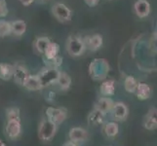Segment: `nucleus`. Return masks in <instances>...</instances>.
I'll list each match as a JSON object with an SVG mask.
<instances>
[{
	"instance_id": "nucleus-1",
	"label": "nucleus",
	"mask_w": 157,
	"mask_h": 146,
	"mask_svg": "<svg viewBox=\"0 0 157 146\" xmlns=\"http://www.w3.org/2000/svg\"><path fill=\"white\" fill-rule=\"evenodd\" d=\"M109 69V63L105 58H95L89 64V75L95 81H101L107 77Z\"/></svg>"
},
{
	"instance_id": "nucleus-2",
	"label": "nucleus",
	"mask_w": 157,
	"mask_h": 146,
	"mask_svg": "<svg viewBox=\"0 0 157 146\" xmlns=\"http://www.w3.org/2000/svg\"><path fill=\"white\" fill-rule=\"evenodd\" d=\"M67 52L71 57H80L86 50L84 39L79 35H70L67 41Z\"/></svg>"
},
{
	"instance_id": "nucleus-3",
	"label": "nucleus",
	"mask_w": 157,
	"mask_h": 146,
	"mask_svg": "<svg viewBox=\"0 0 157 146\" xmlns=\"http://www.w3.org/2000/svg\"><path fill=\"white\" fill-rule=\"evenodd\" d=\"M58 126L48 119H42L38 126V137L42 141H50L56 136Z\"/></svg>"
},
{
	"instance_id": "nucleus-4",
	"label": "nucleus",
	"mask_w": 157,
	"mask_h": 146,
	"mask_svg": "<svg viewBox=\"0 0 157 146\" xmlns=\"http://www.w3.org/2000/svg\"><path fill=\"white\" fill-rule=\"evenodd\" d=\"M59 70L57 68H52V67H47L45 66L41 71L37 74L38 76L41 85L43 88L49 87V86L55 85L57 82V79L59 76Z\"/></svg>"
},
{
	"instance_id": "nucleus-5",
	"label": "nucleus",
	"mask_w": 157,
	"mask_h": 146,
	"mask_svg": "<svg viewBox=\"0 0 157 146\" xmlns=\"http://www.w3.org/2000/svg\"><path fill=\"white\" fill-rule=\"evenodd\" d=\"M52 13L59 23H68L71 21L72 12L66 4L63 3H56L52 7Z\"/></svg>"
},
{
	"instance_id": "nucleus-6",
	"label": "nucleus",
	"mask_w": 157,
	"mask_h": 146,
	"mask_svg": "<svg viewBox=\"0 0 157 146\" xmlns=\"http://www.w3.org/2000/svg\"><path fill=\"white\" fill-rule=\"evenodd\" d=\"M46 116L48 120L59 126L67 118V110L64 107H48L46 110Z\"/></svg>"
},
{
	"instance_id": "nucleus-7",
	"label": "nucleus",
	"mask_w": 157,
	"mask_h": 146,
	"mask_svg": "<svg viewBox=\"0 0 157 146\" xmlns=\"http://www.w3.org/2000/svg\"><path fill=\"white\" fill-rule=\"evenodd\" d=\"M111 118L116 122H122L124 120H126L128 115H129V109L128 106L123 103V102H114L111 110H110Z\"/></svg>"
},
{
	"instance_id": "nucleus-8",
	"label": "nucleus",
	"mask_w": 157,
	"mask_h": 146,
	"mask_svg": "<svg viewBox=\"0 0 157 146\" xmlns=\"http://www.w3.org/2000/svg\"><path fill=\"white\" fill-rule=\"evenodd\" d=\"M6 136L11 140L18 139L21 134V120H10L7 121L6 129Z\"/></svg>"
},
{
	"instance_id": "nucleus-9",
	"label": "nucleus",
	"mask_w": 157,
	"mask_h": 146,
	"mask_svg": "<svg viewBox=\"0 0 157 146\" xmlns=\"http://www.w3.org/2000/svg\"><path fill=\"white\" fill-rule=\"evenodd\" d=\"M14 74H13V79L16 84L19 86H24L25 81L28 80L30 73L29 72L28 68H26L23 64H16L14 66Z\"/></svg>"
},
{
	"instance_id": "nucleus-10",
	"label": "nucleus",
	"mask_w": 157,
	"mask_h": 146,
	"mask_svg": "<svg viewBox=\"0 0 157 146\" xmlns=\"http://www.w3.org/2000/svg\"><path fill=\"white\" fill-rule=\"evenodd\" d=\"M150 11V3L147 0H137L134 4V12L140 19H144L148 17Z\"/></svg>"
},
{
	"instance_id": "nucleus-11",
	"label": "nucleus",
	"mask_w": 157,
	"mask_h": 146,
	"mask_svg": "<svg viewBox=\"0 0 157 146\" xmlns=\"http://www.w3.org/2000/svg\"><path fill=\"white\" fill-rule=\"evenodd\" d=\"M83 39H84L86 50H89L91 52L98 51L102 45V36L98 33L86 36Z\"/></svg>"
},
{
	"instance_id": "nucleus-12",
	"label": "nucleus",
	"mask_w": 157,
	"mask_h": 146,
	"mask_svg": "<svg viewBox=\"0 0 157 146\" xmlns=\"http://www.w3.org/2000/svg\"><path fill=\"white\" fill-rule=\"evenodd\" d=\"M88 132L85 129L80 127L72 128L69 132V139L74 143H81L88 139Z\"/></svg>"
},
{
	"instance_id": "nucleus-13",
	"label": "nucleus",
	"mask_w": 157,
	"mask_h": 146,
	"mask_svg": "<svg viewBox=\"0 0 157 146\" xmlns=\"http://www.w3.org/2000/svg\"><path fill=\"white\" fill-rule=\"evenodd\" d=\"M157 110L156 108H151L144 119V127L148 131H154L157 128Z\"/></svg>"
},
{
	"instance_id": "nucleus-14",
	"label": "nucleus",
	"mask_w": 157,
	"mask_h": 146,
	"mask_svg": "<svg viewBox=\"0 0 157 146\" xmlns=\"http://www.w3.org/2000/svg\"><path fill=\"white\" fill-rule=\"evenodd\" d=\"M113 104H114V101H113L109 96H102V97H101V99H99L98 101L96 102L95 108L101 111L102 113H105V114L106 115L107 113L110 112Z\"/></svg>"
},
{
	"instance_id": "nucleus-15",
	"label": "nucleus",
	"mask_w": 157,
	"mask_h": 146,
	"mask_svg": "<svg viewBox=\"0 0 157 146\" xmlns=\"http://www.w3.org/2000/svg\"><path fill=\"white\" fill-rule=\"evenodd\" d=\"M135 93H136L137 97L140 100H147L151 96L152 90H151L150 86L147 85V83L140 82V83H138V87H137Z\"/></svg>"
},
{
	"instance_id": "nucleus-16",
	"label": "nucleus",
	"mask_w": 157,
	"mask_h": 146,
	"mask_svg": "<svg viewBox=\"0 0 157 146\" xmlns=\"http://www.w3.org/2000/svg\"><path fill=\"white\" fill-rule=\"evenodd\" d=\"M56 85H58L59 89L63 92H67L71 86V78L64 71H59V76L57 79Z\"/></svg>"
},
{
	"instance_id": "nucleus-17",
	"label": "nucleus",
	"mask_w": 157,
	"mask_h": 146,
	"mask_svg": "<svg viewBox=\"0 0 157 146\" xmlns=\"http://www.w3.org/2000/svg\"><path fill=\"white\" fill-rule=\"evenodd\" d=\"M11 31L16 37L23 36L26 31V24L23 20H16L11 21Z\"/></svg>"
},
{
	"instance_id": "nucleus-18",
	"label": "nucleus",
	"mask_w": 157,
	"mask_h": 146,
	"mask_svg": "<svg viewBox=\"0 0 157 146\" xmlns=\"http://www.w3.org/2000/svg\"><path fill=\"white\" fill-rule=\"evenodd\" d=\"M105 113H102L101 111L95 108L93 111H91V113L88 116V123L91 126L101 125L105 122Z\"/></svg>"
},
{
	"instance_id": "nucleus-19",
	"label": "nucleus",
	"mask_w": 157,
	"mask_h": 146,
	"mask_svg": "<svg viewBox=\"0 0 157 146\" xmlns=\"http://www.w3.org/2000/svg\"><path fill=\"white\" fill-rule=\"evenodd\" d=\"M24 87L26 88L29 91H32V92L40 91L43 89L38 76H37V75H31V74L29 76L28 80L25 81Z\"/></svg>"
},
{
	"instance_id": "nucleus-20",
	"label": "nucleus",
	"mask_w": 157,
	"mask_h": 146,
	"mask_svg": "<svg viewBox=\"0 0 157 146\" xmlns=\"http://www.w3.org/2000/svg\"><path fill=\"white\" fill-rule=\"evenodd\" d=\"M100 92L102 96H111L115 92V82L114 80H105L101 83Z\"/></svg>"
},
{
	"instance_id": "nucleus-21",
	"label": "nucleus",
	"mask_w": 157,
	"mask_h": 146,
	"mask_svg": "<svg viewBox=\"0 0 157 146\" xmlns=\"http://www.w3.org/2000/svg\"><path fill=\"white\" fill-rule=\"evenodd\" d=\"M15 66L10 63H0V79L9 81L13 78Z\"/></svg>"
},
{
	"instance_id": "nucleus-22",
	"label": "nucleus",
	"mask_w": 157,
	"mask_h": 146,
	"mask_svg": "<svg viewBox=\"0 0 157 146\" xmlns=\"http://www.w3.org/2000/svg\"><path fill=\"white\" fill-rule=\"evenodd\" d=\"M59 45L56 42H50V44L48 45L47 49L45 50L43 56H44V58L46 59H51L56 58L57 56H59Z\"/></svg>"
},
{
	"instance_id": "nucleus-23",
	"label": "nucleus",
	"mask_w": 157,
	"mask_h": 146,
	"mask_svg": "<svg viewBox=\"0 0 157 146\" xmlns=\"http://www.w3.org/2000/svg\"><path fill=\"white\" fill-rule=\"evenodd\" d=\"M50 38L49 37H46V36H41L36 38V40L34 41V49L36 50V52H38L39 54H44L45 50L47 49L48 45L50 44Z\"/></svg>"
},
{
	"instance_id": "nucleus-24",
	"label": "nucleus",
	"mask_w": 157,
	"mask_h": 146,
	"mask_svg": "<svg viewBox=\"0 0 157 146\" xmlns=\"http://www.w3.org/2000/svg\"><path fill=\"white\" fill-rule=\"evenodd\" d=\"M119 132V127L116 122H107L104 126V133L107 137H115Z\"/></svg>"
},
{
	"instance_id": "nucleus-25",
	"label": "nucleus",
	"mask_w": 157,
	"mask_h": 146,
	"mask_svg": "<svg viewBox=\"0 0 157 146\" xmlns=\"http://www.w3.org/2000/svg\"><path fill=\"white\" fill-rule=\"evenodd\" d=\"M138 83L139 82L136 80V78L132 76V75H129V76H127L125 80H124V88H125V91L130 94L135 93L138 87Z\"/></svg>"
},
{
	"instance_id": "nucleus-26",
	"label": "nucleus",
	"mask_w": 157,
	"mask_h": 146,
	"mask_svg": "<svg viewBox=\"0 0 157 146\" xmlns=\"http://www.w3.org/2000/svg\"><path fill=\"white\" fill-rule=\"evenodd\" d=\"M12 34L11 31V21L0 20V37L4 38Z\"/></svg>"
},
{
	"instance_id": "nucleus-27",
	"label": "nucleus",
	"mask_w": 157,
	"mask_h": 146,
	"mask_svg": "<svg viewBox=\"0 0 157 146\" xmlns=\"http://www.w3.org/2000/svg\"><path fill=\"white\" fill-rule=\"evenodd\" d=\"M43 62H44L45 66H47V67H52V68L59 69V67L63 64V58L59 57V56H57L56 58H51V59L43 58Z\"/></svg>"
},
{
	"instance_id": "nucleus-28",
	"label": "nucleus",
	"mask_w": 157,
	"mask_h": 146,
	"mask_svg": "<svg viewBox=\"0 0 157 146\" xmlns=\"http://www.w3.org/2000/svg\"><path fill=\"white\" fill-rule=\"evenodd\" d=\"M7 121L10 120H21V113L18 107H9L6 109Z\"/></svg>"
},
{
	"instance_id": "nucleus-29",
	"label": "nucleus",
	"mask_w": 157,
	"mask_h": 146,
	"mask_svg": "<svg viewBox=\"0 0 157 146\" xmlns=\"http://www.w3.org/2000/svg\"><path fill=\"white\" fill-rule=\"evenodd\" d=\"M9 13L8 10V5L5 0H0V18L6 17Z\"/></svg>"
},
{
	"instance_id": "nucleus-30",
	"label": "nucleus",
	"mask_w": 157,
	"mask_h": 146,
	"mask_svg": "<svg viewBox=\"0 0 157 146\" xmlns=\"http://www.w3.org/2000/svg\"><path fill=\"white\" fill-rule=\"evenodd\" d=\"M84 2L87 4L89 7H95L99 4L100 0H84Z\"/></svg>"
},
{
	"instance_id": "nucleus-31",
	"label": "nucleus",
	"mask_w": 157,
	"mask_h": 146,
	"mask_svg": "<svg viewBox=\"0 0 157 146\" xmlns=\"http://www.w3.org/2000/svg\"><path fill=\"white\" fill-rule=\"evenodd\" d=\"M20 2L24 5V6L28 7V6H30V5L34 2V0H20Z\"/></svg>"
},
{
	"instance_id": "nucleus-32",
	"label": "nucleus",
	"mask_w": 157,
	"mask_h": 146,
	"mask_svg": "<svg viewBox=\"0 0 157 146\" xmlns=\"http://www.w3.org/2000/svg\"><path fill=\"white\" fill-rule=\"evenodd\" d=\"M55 96H56V94L54 93V92H49V94L47 95V99L49 101H52L54 99H55Z\"/></svg>"
},
{
	"instance_id": "nucleus-33",
	"label": "nucleus",
	"mask_w": 157,
	"mask_h": 146,
	"mask_svg": "<svg viewBox=\"0 0 157 146\" xmlns=\"http://www.w3.org/2000/svg\"><path fill=\"white\" fill-rule=\"evenodd\" d=\"M63 146H77V144H76V143H74V142H72V141H70V140H69V141L66 142Z\"/></svg>"
},
{
	"instance_id": "nucleus-34",
	"label": "nucleus",
	"mask_w": 157,
	"mask_h": 146,
	"mask_svg": "<svg viewBox=\"0 0 157 146\" xmlns=\"http://www.w3.org/2000/svg\"><path fill=\"white\" fill-rule=\"evenodd\" d=\"M0 146H6V144H5L1 139H0Z\"/></svg>"
},
{
	"instance_id": "nucleus-35",
	"label": "nucleus",
	"mask_w": 157,
	"mask_h": 146,
	"mask_svg": "<svg viewBox=\"0 0 157 146\" xmlns=\"http://www.w3.org/2000/svg\"><path fill=\"white\" fill-rule=\"evenodd\" d=\"M38 1L42 3V2H46V1H48V0H38Z\"/></svg>"
}]
</instances>
